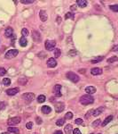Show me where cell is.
<instances>
[{"label":"cell","instance_id":"74e56055","mask_svg":"<svg viewBox=\"0 0 118 134\" xmlns=\"http://www.w3.org/2000/svg\"><path fill=\"white\" fill-rule=\"evenodd\" d=\"M83 119H81V118H77V120L75 121V122H76V123H77V125L78 124H82V123H83Z\"/></svg>","mask_w":118,"mask_h":134},{"label":"cell","instance_id":"f1b7e54d","mask_svg":"<svg viewBox=\"0 0 118 134\" xmlns=\"http://www.w3.org/2000/svg\"><path fill=\"white\" fill-rule=\"evenodd\" d=\"M21 35H22V37H27V36L28 35V29H26V28H23L22 30H21Z\"/></svg>","mask_w":118,"mask_h":134},{"label":"cell","instance_id":"277c9868","mask_svg":"<svg viewBox=\"0 0 118 134\" xmlns=\"http://www.w3.org/2000/svg\"><path fill=\"white\" fill-rule=\"evenodd\" d=\"M44 47H45V49L48 50V51H52V50L55 49L56 41L55 40H46Z\"/></svg>","mask_w":118,"mask_h":134},{"label":"cell","instance_id":"d590c367","mask_svg":"<svg viewBox=\"0 0 118 134\" xmlns=\"http://www.w3.org/2000/svg\"><path fill=\"white\" fill-rule=\"evenodd\" d=\"M26 128L28 130H31L33 128V122H27L26 123Z\"/></svg>","mask_w":118,"mask_h":134},{"label":"cell","instance_id":"7c38bea8","mask_svg":"<svg viewBox=\"0 0 118 134\" xmlns=\"http://www.w3.org/2000/svg\"><path fill=\"white\" fill-rule=\"evenodd\" d=\"M13 28H11V27L6 28L5 32V37H6V38H11V37H13Z\"/></svg>","mask_w":118,"mask_h":134},{"label":"cell","instance_id":"8992f818","mask_svg":"<svg viewBox=\"0 0 118 134\" xmlns=\"http://www.w3.org/2000/svg\"><path fill=\"white\" fill-rule=\"evenodd\" d=\"M20 122H21V118L18 117V116H15V117L9 118L8 121H7V124L13 126V125L18 124V123H20Z\"/></svg>","mask_w":118,"mask_h":134},{"label":"cell","instance_id":"4316f807","mask_svg":"<svg viewBox=\"0 0 118 134\" xmlns=\"http://www.w3.org/2000/svg\"><path fill=\"white\" fill-rule=\"evenodd\" d=\"M3 84L5 85V86H9L11 84V80H10L9 78H5L3 80Z\"/></svg>","mask_w":118,"mask_h":134},{"label":"cell","instance_id":"52a82bcc","mask_svg":"<svg viewBox=\"0 0 118 134\" xmlns=\"http://www.w3.org/2000/svg\"><path fill=\"white\" fill-rule=\"evenodd\" d=\"M64 108H65V105L62 103V102H57V103L55 104V111L56 113H61L63 110H64Z\"/></svg>","mask_w":118,"mask_h":134},{"label":"cell","instance_id":"f6af8a7d","mask_svg":"<svg viewBox=\"0 0 118 134\" xmlns=\"http://www.w3.org/2000/svg\"><path fill=\"white\" fill-rule=\"evenodd\" d=\"M1 134H10V133H8V132H3V133H1Z\"/></svg>","mask_w":118,"mask_h":134},{"label":"cell","instance_id":"4dcf8cb0","mask_svg":"<svg viewBox=\"0 0 118 134\" xmlns=\"http://www.w3.org/2000/svg\"><path fill=\"white\" fill-rule=\"evenodd\" d=\"M109 8H110L113 12H118V5H112L109 6Z\"/></svg>","mask_w":118,"mask_h":134},{"label":"cell","instance_id":"cb8c5ba5","mask_svg":"<svg viewBox=\"0 0 118 134\" xmlns=\"http://www.w3.org/2000/svg\"><path fill=\"white\" fill-rule=\"evenodd\" d=\"M45 100H46V97H45V96H44V95H39V96H37V101H38V103H44Z\"/></svg>","mask_w":118,"mask_h":134},{"label":"cell","instance_id":"d4e9b609","mask_svg":"<svg viewBox=\"0 0 118 134\" xmlns=\"http://www.w3.org/2000/svg\"><path fill=\"white\" fill-rule=\"evenodd\" d=\"M18 81H19V83H20V84H21V85H25L26 83L28 82V80H27L26 78L22 77V78H20V79H19Z\"/></svg>","mask_w":118,"mask_h":134},{"label":"cell","instance_id":"ab89813d","mask_svg":"<svg viewBox=\"0 0 118 134\" xmlns=\"http://www.w3.org/2000/svg\"><path fill=\"white\" fill-rule=\"evenodd\" d=\"M68 54H69V56L75 57V56L77 55V51H76V50H70V51L68 52Z\"/></svg>","mask_w":118,"mask_h":134},{"label":"cell","instance_id":"d6a6232c","mask_svg":"<svg viewBox=\"0 0 118 134\" xmlns=\"http://www.w3.org/2000/svg\"><path fill=\"white\" fill-rule=\"evenodd\" d=\"M72 118H73V114H72L71 112H67V113L66 114V115H65V119L70 120V119H72Z\"/></svg>","mask_w":118,"mask_h":134},{"label":"cell","instance_id":"4fadbf2b","mask_svg":"<svg viewBox=\"0 0 118 134\" xmlns=\"http://www.w3.org/2000/svg\"><path fill=\"white\" fill-rule=\"evenodd\" d=\"M39 16H40V19H41L42 21H45L48 18V15H47L46 12L44 11V10H41L39 13Z\"/></svg>","mask_w":118,"mask_h":134},{"label":"cell","instance_id":"7bdbcfd3","mask_svg":"<svg viewBox=\"0 0 118 134\" xmlns=\"http://www.w3.org/2000/svg\"><path fill=\"white\" fill-rule=\"evenodd\" d=\"M112 51H118V45L115 46V47L112 48Z\"/></svg>","mask_w":118,"mask_h":134},{"label":"cell","instance_id":"f35d334b","mask_svg":"<svg viewBox=\"0 0 118 134\" xmlns=\"http://www.w3.org/2000/svg\"><path fill=\"white\" fill-rule=\"evenodd\" d=\"M5 107V102H0V111L4 110Z\"/></svg>","mask_w":118,"mask_h":134},{"label":"cell","instance_id":"6da1fadb","mask_svg":"<svg viewBox=\"0 0 118 134\" xmlns=\"http://www.w3.org/2000/svg\"><path fill=\"white\" fill-rule=\"evenodd\" d=\"M94 102V98L93 96H92L91 95H83V96H81L80 98V103L83 106H88V105H91Z\"/></svg>","mask_w":118,"mask_h":134},{"label":"cell","instance_id":"e0dca14e","mask_svg":"<svg viewBox=\"0 0 118 134\" xmlns=\"http://www.w3.org/2000/svg\"><path fill=\"white\" fill-rule=\"evenodd\" d=\"M41 110H42V113L44 114V115H49V114L52 112V108L48 106H44L42 107Z\"/></svg>","mask_w":118,"mask_h":134},{"label":"cell","instance_id":"7a4b0ae2","mask_svg":"<svg viewBox=\"0 0 118 134\" xmlns=\"http://www.w3.org/2000/svg\"><path fill=\"white\" fill-rule=\"evenodd\" d=\"M66 76H67V78L68 79V80H71L72 82H74V83L78 82L79 80H80V78H79V76L77 75V73H73V72H68V73H67Z\"/></svg>","mask_w":118,"mask_h":134},{"label":"cell","instance_id":"836d02e7","mask_svg":"<svg viewBox=\"0 0 118 134\" xmlns=\"http://www.w3.org/2000/svg\"><path fill=\"white\" fill-rule=\"evenodd\" d=\"M21 3H22L24 5H29V4L34 3V0H21Z\"/></svg>","mask_w":118,"mask_h":134},{"label":"cell","instance_id":"83f0119b","mask_svg":"<svg viewBox=\"0 0 118 134\" xmlns=\"http://www.w3.org/2000/svg\"><path fill=\"white\" fill-rule=\"evenodd\" d=\"M118 60L117 57H110V58L107 59V63H109V64H112V63H115V62H116Z\"/></svg>","mask_w":118,"mask_h":134},{"label":"cell","instance_id":"f546056e","mask_svg":"<svg viewBox=\"0 0 118 134\" xmlns=\"http://www.w3.org/2000/svg\"><path fill=\"white\" fill-rule=\"evenodd\" d=\"M103 59H104V57H97V58L93 59L92 61V64H97V63H99V62L102 61V60H103Z\"/></svg>","mask_w":118,"mask_h":134},{"label":"cell","instance_id":"b9f144b4","mask_svg":"<svg viewBox=\"0 0 118 134\" xmlns=\"http://www.w3.org/2000/svg\"><path fill=\"white\" fill-rule=\"evenodd\" d=\"M36 120H37V124H41L42 122H43V121H42V119L40 117H37V118H36Z\"/></svg>","mask_w":118,"mask_h":134},{"label":"cell","instance_id":"ba28073f","mask_svg":"<svg viewBox=\"0 0 118 134\" xmlns=\"http://www.w3.org/2000/svg\"><path fill=\"white\" fill-rule=\"evenodd\" d=\"M32 37L34 41L37 43H39L41 41V34H40L39 31H32Z\"/></svg>","mask_w":118,"mask_h":134},{"label":"cell","instance_id":"d6986e66","mask_svg":"<svg viewBox=\"0 0 118 134\" xmlns=\"http://www.w3.org/2000/svg\"><path fill=\"white\" fill-rule=\"evenodd\" d=\"M73 126L71 124H67L65 126V129H64V132H65L66 134H70L72 132H73Z\"/></svg>","mask_w":118,"mask_h":134},{"label":"cell","instance_id":"ffe728a7","mask_svg":"<svg viewBox=\"0 0 118 134\" xmlns=\"http://www.w3.org/2000/svg\"><path fill=\"white\" fill-rule=\"evenodd\" d=\"M113 115H109V116H107V117L106 118V119H105V121L103 122H102V124H101V126H103V127H104V126H106V124H107V123H109V122H111L112 120H113Z\"/></svg>","mask_w":118,"mask_h":134},{"label":"cell","instance_id":"60d3db41","mask_svg":"<svg viewBox=\"0 0 118 134\" xmlns=\"http://www.w3.org/2000/svg\"><path fill=\"white\" fill-rule=\"evenodd\" d=\"M73 134H82L81 132H80V130L79 129H74V131H73Z\"/></svg>","mask_w":118,"mask_h":134},{"label":"cell","instance_id":"44dd1931","mask_svg":"<svg viewBox=\"0 0 118 134\" xmlns=\"http://www.w3.org/2000/svg\"><path fill=\"white\" fill-rule=\"evenodd\" d=\"M7 131H8L9 132H13V133H15V134L20 133V130L16 127H8Z\"/></svg>","mask_w":118,"mask_h":134},{"label":"cell","instance_id":"5bb4252c","mask_svg":"<svg viewBox=\"0 0 118 134\" xmlns=\"http://www.w3.org/2000/svg\"><path fill=\"white\" fill-rule=\"evenodd\" d=\"M96 88L95 87H93V86H88V87H86V89H85V91H86V93L88 95H92V94H93V93H95L96 92Z\"/></svg>","mask_w":118,"mask_h":134},{"label":"cell","instance_id":"9a60e30c","mask_svg":"<svg viewBox=\"0 0 118 134\" xmlns=\"http://www.w3.org/2000/svg\"><path fill=\"white\" fill-rule=\"evenodd\" d=\"M91 73L92 74V75H100L102 73V69L100 68H92L91 70Z\"/></svg>","mask_w":118,"mask_h":134},{"label":"cell","instance_id":"ac0fdd59","mask_svg":"<svg viewBox=\"0 0 118 134\" xmlns=\"http://www.w3.org/2000/svg\"><path fill=\"white\" fill-rule=\"evenodd\" d=\"M103 111H104V107H99V108L95 109V110H92V115L93 116H98V115H100Z\"/></svg>","mask_w":118,"mask_h":134},{"label":"cell","instance_id":"e575fe53","mask_svg":"<svg viewBox=\"0 0 118 134\" xmlns=\"http://www.w3.org/2000/svg\"><path fill=\"white\" fill-rule=\"evenodd\" d=\"M5 73H6V70L5 68H3V67H0V77L4 76Z\"/></svg>","mask_w":118,"mask_h":134},{"label":"cell","instance_id":"3957f363","mask_svg":"<svg viewBox=\"0 0 118 134\" xmlns=\"http://www.w3.org/2000/svg\"><path fill=\"white\" fill-rule=\"evenodd\" d=\"M19 54V51L17 49H10L5 53V59H13L16 57Z\"/></svg>","mask_w":118,"mask_h":134},{"label":"cell","instance_id":"ee69618b","mask_svg":"<svg viewBox=\"0 0 118 134\" xmlns=\"http://www.w3.org/2000/svg\"><path fill=\"white\" fill-rule=\"evenodd\" d=\"M53 134H63V133H62L61 131H57V132H55Z\"/></svg>","mask_w":118,"mask_h":134},{"label":"cell","instance_id":"8fae6325","mask_svg":"<svg viewBox=\"0 0 118 134\" xmlns=\"http://www.w3.org/2000/svg\"><path fill=\"white\" fill-rule=\"evenodd\" d=\"M19 88H13V89H9L6 90V94L8 96H13V95L17 94L19 92Z\"/></svg>","mask_w":118,"mask_h":134},{"label":"cell","instance_id":"8d00e7d4","mask_svg":"<svg viewBox=\"0 0 118 134\" xmlns=\"http://www.w3.org/2000/svg\"><path fill=\"white\" fill-rule=\"evenodd\" d=\"M100 119H98V120L94 121V122H92V126L93 127H97L98 125H100Z\"/></svg>","mask_w":118,"mask_h":134},{"label":"cell","instance_id":"603a6c76","mask_svg":"<svg viewBox=\"0 0 118 134\" xmlns=\"http://www.w3.org/2000/svg\"><path fill=\"white\" fill-rule=\"evenodd\" d=\"M65 122H66L65 118L59 119V120L56 122V125H58V126H63V124H65Z\"/></svg>","mask_w":118,"mask_h":134},{"label":"cell","instance_id":"2e32d148","mask_svg":"<svg viewBox=\"0 0 118 134\" xmlns=\"http://www.w3.org/2000/svg\"><path fill=\"white\" fill-rule=\"evenodd\" d=\"M77 5H78V6L82 7V8H84V7L87 6V5H88V2H87L86 0H77Z\"/></svg>","mask_w":118,"mask_h":134},{"label":"cell","instance_id":"30bf717a","mask_svg":"<svg viewBox=\"0 0 118 134\" xmlns=\"http://www.w3.org/2000/svg\"><path fill=\"white\" fill-rule=\"evenodd\" d=\"M57 65V61H56L55 58H49V60L47 61V66L50 67V68H53Z\"/></svg>","mask_w":118,"mask_h":134},{"label":"cell","instance_id":"484cf974","mask_svg":"<svg viewBox=\"0 0 118 134\" xmlns=\"http://www.w3.org/2000/svg\"><path fill=\"white\" fill-rule=\"evenodd\" d=\"M74 17H75V15H74V14L73 13H67L66 14V15H65V19H74Z\"/></svg>","mask_w":118,"mask_h":134},{"label":"cell","instance_id":"bcb514c9","mask_svg":"<svg viewBox=\"0 0 118 134\" xmlns=\"http://www.w3.org/2000/svg\"></svg>","mask_w":118,"mask_h":134},{"label":"cell","instance_id":"5b68a950","mask_svg":"<svg viewBox=\"0 0 118 134\" xmlns=\"http://www.w3.org/2000/svg\"><path fill=\"white\" fill-rule=\"evenodd\" d=\"M22 98L25 100V102L27 103H30L35 99V94L31 93V92H28V93H24L22 95Z\"/></svg>","mask_w":118,"mask_h":134},{"label":"cell","instance_id":"7402d4cb","mask_svg":"<svg viewBox=\"0 0 118 134\" xmlns=\"http://www.w3.org/2000/svg\"><path fill=\"white\" fill-rule=\"evenodd\" d=\"M19 42H20V45H21V47H26V46H27V44H28V40L26 39L24 37H22V38H20Z\"/></svg>","mask_w":118,"mask_h":134},{"label":"cell","instance_id":"1f68e13d","mask_svg":"<svg viewBox=\"0 0 118 134\" xmlns=\"http://www.w3.org/2000/svg\"><path fill=\"white\" fill-rule=\"evenodd\" d=\"M54 57H55V58H58V57H60V49L56 48V49L54 50Z\"/></svg>","mask_w":118,"mask_h":134},{"label":"cell","instance_id":"9c48e42d","mask_svg":"<svg viewBox=\"0 0 118 134\" xmlns=\"http://www.w3.org/2000/svg\"><path fill=\"white\" fill-rule=\"evenodd\" d=\"M52 92L56 96H61V86L60 85H55L53 87Z\"/></svg>","mask_w":118,"mask_h":134}]
</instances>
